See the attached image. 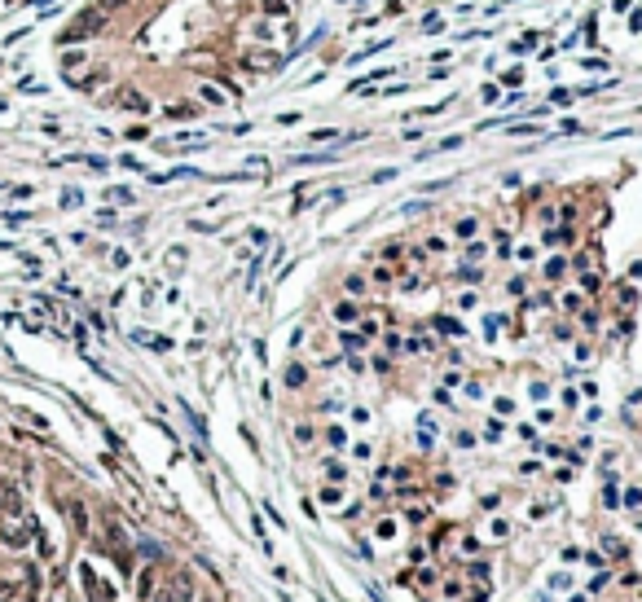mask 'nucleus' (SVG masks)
Wrapping results in <instances>:
<instances>
[{
	"label": "nucleus",
	"mask_w": 642,
	"mask_h": 602,
	"mask_svg": "<svg viewBox=\"0 0 642 602\" xmlns=\"http://www.w3.org/2000/svg\"><path fill=\"white\" fill-rule=\"evenodd\" d=\"M22 519H31L27 501H22V488L14 484V479L0 475V523H22Z\"/></svg>",
	"instance_id": "f257e3e1"
},
{
	"label": "nucleus",
	"mask_w": 642,
	"mask_h": 602,
	"mask_svg": "<svg viewBox=\"0 0 642 602\" xmlns=\"http://www.w3.org/2000/svg\"><path fill=\"white\" fill-rule=\"evenodd\" d=\"M146 602H194V585H189L185 572H176V576H168V581L154 585Z\"/></svg>",
	"instance_id": "f03ea898"
},
{
	"label": "nucleus",
	"mask_w": 642,
	"mask_h": 602,
	"mask_svg": "<svg viewBox=\"0 0 642 602\" xmlns=\"http://www.w3.org/2000/svg\"><path fill=\"white\" fill-rule=\"evenodd\" d=\"M101 27H106V9L97 5V9H84V14L75 18V27H66L57 40H62V44H75V40H84V35H97Z\"/></svg>",
	"instance_id": "7ed1b4c3"
},
{
	"label": "nucleus",
	"mask_w": 642,
	"mask_h": 602,
	"mask_svg": "<svg viewBox=\"0 0 642 602\" xmlns=\"http://www.w3.org/2000/svg\"><path fill=\"white\" fill-rule=\"evenodd\" d=\"M198 97H203L207 106H224V101H233V97H237V88H220V84H198Z\"/></svg>",
	"instance_id": "20e7f679"
},
{
	"label": "nucleus",
	"mask_w": 642,
	"mask_h": 602,
	"mask_svg": "<svg viewBox=\"0 0 642 602\" xmlns=\"http://www.w3.org/2000/svg\"><path fill=\"white\" fill-rule=\"evenodd\" d=\"M335 321H339V326H356V321H361V304H356V299L335 304Z\"/></svg>",
	"instance_id": "39448f33"
},
{
	"label": "nucleus",
	"mask_w": 642,
	"mask_h": 602,
	"mask_svg": "<svg viewBox=\"0 0 642 602\" xmlns=\"http://www.w3.org/2000/svg\"><path fill=\"white\" fill-rule=\"evenodd\" d=\"M356 330H361V339H365V343H374V339H378V330H383V317H378V312H370V317H365V312H361Z\"/></svg>",
	"instance_id": "423d86ee"
},
{
	"label": "nucleus",
	"mask_w": 642,
	"mask_h": 602,
	"mask_svg": "<svg viewBox=\"0 0 642 602\" xmlns=\"http://www.w3.org/2000/svg\"><path fill=\"white\" fill-rule=\"evenodd\" d=\"M282 382H286L291 391H295V387H304V382H308V369L300 365V360H291V365L282 369Z\"/></svg>",
	"instance_id": "0eeeda50"
},
{
	"label": "nucleus",
	"mask_w": 642,
	"mask_h": 602,
	"mask_svg": "<svg viewBox=\"0 0 642 602\" xmlns=\"http://www.w3.org/2000/svg\"><path fill=\"white\" fill-rule=\"evenodd\" d=\"M383 49H391V40H374V44H365L361 53H352V62H348V66H365V57H374V53H383Z\"/></svg>",
	"instance_id": "6e6552de"
},
{
	"label": "nucleus",
	"mask_w": 642,
	"mask_h": 602,
	"mask_svg": "<svg viewBox=\"0 0 642 602\" xmlns=\"http://www.w3.org/2000/svg\"><path fill=\"white\" fill-rule=\"evenodd\" d=\"M454 233L462 237V242H471V237H480V220H475V215H467V220L454 224Z\"/></svg>",
	"instance_id": "1a4fd4ad"
},
{
	"label": "nucleus",
	"mask_w": 642,
	"mask_h": 602,
	"mask_svg": "<svg viewBox=\"0 0 642 602\" xmlns=\"http://www.w3.org/2000/svg\"><path fill=\"white\" fill-rule=\"evenodd\" d=\"M541 242H545V246H563V242H572V229H567V224H563V229H545Z\"/></svg>",
	"instance_id": "9d476101"
},
{
	"label": "nucleus",
	"mask_w": 642,
	"mask_h": 602,
	"mask_svg": "<svg viewBox=\"0 0 642 602\" xmlns=\"http://www.w3.org/2000/svg\"><path fill=\"white\" fill-rule=\"evenodd\" d=\"M308 163H335V150H317V154H295V167H308Z\"/></svg>",
	"instance_id": "9b49d317"
},
{
	"label": "nucleus",
	"mask_w": 642,
	"mask_h": 602,
	"mask_svg": "<svg viewBox=\"0 0 642 602\" xmlns=\"http://www.w3.org/2000/svg\"><path fill=\"white\" fill-rule=\"evenodd\" d=\"M567 273V260L563 255H554V260H545V282H558V277Z\"/></svg>",
	"instance_id": "f8f14e48"
},
{
	"label": "nucleus",
	"mask_w": 642,
	"mask_h": 602,
	"mask_svg": "<svg viewBox=\"0 0 642 602\" xmlns=\"http://www.w3.org/2000/svg\"><path fill=\"white\" fill-rule=\"evenodd\" d=\"M603 505H607V510H616V505H621V488H616V475L607 479V484H603Z\"/></svg>",
	"instance_id": "ddd939ff"
},
{
	"label": "nucleus",
	"mask_w": 642,
	"mask_h": 602,
	"mask_svg": "<svg viewBox=\"0 0 642 602\" xmlns=\"http://www.w3.org/2000/svg\"><path fill=\"white\" fill-rule=\"evenodd\" d=\"M321 505H343V484H326V488H321Z\"/></svg>",
	"instance_id": "4468645a"
},
{
	"label": "nucleus",
	"mask_w": 642,
	"mask_h": 602,
	"mask_svg": "<svg viewBox=\"0 0 642 602\" xmlns=\"http://www.w3.org/2000/svg\"><path fill=\"white\" fill-rule=\"evenodd\" d=\"M370 282H374V286H391V282H396V269H387V264H378V269L370 273Z\"/></svg>",
	"instance_id": "2eb2a0df"
},
{
	"label": "nucleus",
	"mask_w": 642,
	"mask_h": 602,
	"mask_svg": "<svg viewBox=\"0 0 642 602\" xmlns=\"http://www.w3.org/2000/svg\"><path fill=\"white\" fill-rule=\"evenodd\" d=\"M326 444H330V449H343V444H348V431H343L339 423H335V427H326Z\"/></svg>",
	"instance_id": "dca6fc26"
},
{
	"label": "nucleus",
	"mask_w": 642,
	"mask_h": 602,
	"mask_svg": "<svg viewBox=\"0 0 642 602\" xmlns=\"http://www.w3.org/2000/svg\"><path fill=\"white\" fill-rule=\"evenodd\" d=\"M348 471H343V462H326V484H343Z\"/></svg>",
	"instance_id": "f3484780"
},
{
	"label": "nucleus",
	"mask_w": 642,
	"mask_h": 602,
	"mask_svg": "<svg viewBox=\"0 0 642 602\" xmlns=\"http://www.w3.org/2000/svg\"><path fill=\"white\" fill-rule=\"evenodd\" d=\"M154 585H159V581H154V572L146 567V572H141V581H137V594H141V602L150 598V589H154Z\"/></svg>",
	"instance_id": "a211bd4d"
},
{
	"label": "nucleus",
	"mask_w": 642,
	"mask_h": 602,
	"mask_svg": "<svg viewBox=\"0 0 642 602\" xmlns=\"http://www.w3.org/2000/svg\"><path fill=\"white\" fill-rule=\"evenodd\" d=\"M581 308H585V295H581V291H567V295H563V312H581Z\"/></svg>",
	"instance_id": "6ab92c4d"
},
{
	"label": "nucleus",
	"mask_w": 642,
	"mask_h": 602,
	"mask_svg": "<svg viewBox=\"0 0 642 602\" xmlns=\"http://www.w3.org/2000/svg\"><path fill=\"white\" fill-rule=\"evenodd\" d=\"M436 330H445V334H454V339H462V326L454 317H436Z\"/></svg>",
	"instance_id": "aec40b11"
},
{
	"label": "nucleus",
	"mask_w": 642,
	"mask_h": 602,
	"mask_svg": "<svg viewBox=\"0 0 642 602\" xmlns=\"http://www.w3.org/2000/svg\"><path fill=\"white\" fill-rule=\"evenodd\" d=\"M510 137H532V132H541V124H506Z\"/></svg>",
	"instance_id": "412c9836"
},
{
	"label": "nucleus",
	"mask_w": 642,
	"mask_h": 602,
	"mask_svg": "<svg viewBox=\"0 0 642 602\" xmlns=\"http://www.w3.org/2000/svg\"><path fill=\"white\" fill-rule=\"evenodd\" d=\"M70 519H75V527H79V532H88V510H84V505H79V501L70 505Z\"/></svg>",
	"instance_id": "4be33fe9"
},
{
	"label": "nucleus",
	"mask_w": 642,
	"mask_h": 602,
	"mask_svg": "<svg viewBox=\"0 0 642 602\" xmlns=\"http://www.w3.org/2000/svg\"><path fill=\"white\" fill-rule=\"evenodd\" d=\"M422 31H427V35H440V31H445V22H440V14H427V18H422Z\"/></svg>",
	"instance_id": "5701e85b"
},
{
	"label": "nucleus",
	"mask_w": 642,
	"mask_h": 602,
	"mask_svg": "<svg viewBox=\"0 0 642 602\" xmlns=\"http://www.w3.org/2000/svg\"><path fill=\"white\" fill-rule=\"evenodd\" d=\"M458 277H462V282H480L484 273H480V264H462V269H458Z\"/></svg>",
	"instance_id": "b1692460"
},
{
	"label": "nucleus",
	"mask_w": 642,
	"mask_h": 602,
	"mask_svg": "<svg viewBox=\"0 0 642 602\" xmlns=\"http://www.w3.org/2000/svg\"><path fill=\"white\" fill-rule=\"evenodd\" d=\"M484 106H497L502 101V88H497V84H484V97H480Z\"/></svg>",
	"instance_id": "393cba45"
},
{
	"label": "nucleus",
	"mask_w": 642,
	"mask_h": 602,
	"mask_svg": "<svg viewBox=\"0 0 642 602\" xmlns=\"http://www.w3.org/2000/svg\"><path fill=\"white\" fill-rule=\"evenodd\" d=\"M343 286H348V295H361V291H365V286H370V282H365L361 273H352V277H348V282H343Z\"/></svg>",
	"instance_id": "a878e982"
},
{
	"label": "nucleus",
	"mask_w": 642,
	"mask_h": 602,
	"mask_svg": "<svg viewBox=\"0 0 642 602\" xmlns=\"http://www.w3.org/2000/svg\"><path fill=\"white\" fill-rule=\"evenodd\" d=\"M493 414L510 418V414H515V400H506V396H497V400H493Z\"/></svg>",
	"instance_id": "bb28decb"
},
{
	"label": "nucleus",
	"mask_w": 642,
	"mask_h": 602,
	"mask_svg": "<svg viewBox=\"0 0 642 602\" xmlns=\"http://www.w3.org/2000/svg\"><path fill=\"white\" fill-rule=\"evenodd\" d=\"M79 202H84V194H79V189H62V207H66V211L79 207Z\"/></svg>",
	"instance_id": "cd10ccee"
},
{
	"label": "nucleus",
	"mask_w": 642,
	"mask_h": 602,
	"mask_svg": "<svg viewBox=\"0 0 642 602\" xmlns=\"http://www.w3.org/2000/svg\"><path fill=\"white\" fill-rule=\"evenodd\" d=\"M576 66H581V70H607L612 62H603V57H581Z\"/></svg>",
	"instance_id": "c85d7f7f"
},
{
	"label": "nucleus",
	"mask_w": 642,
	"mask_h": 602,
	"mask_svg": "<svg viewBox=\"0 0 642 602\" xmlns=\"http://www.w3.org/2000/svg\"><path fill=\"white\" fill-rule=\"evenodd\" d=\"M458 550L467 554V559H475V554H480V541H475V536H462V545H458Z\"/></svg>",
	"instance_id": "c756f323"
},
{
	"label": "nucleus",
	"mask_w": 642,
	"mask_h": 602,
	"mask_svg": "<svg viewBox=\"0 0 642 602\" xmlns=\"http://www.w3.org/2000/svg\"><path fill=\"white\" fill-rule=\"evenodd\" d=\"M462 141H467V137H445V141H436V146H431V154H436V150H458Z\"/></svg>",
	"instance_id": "7c9ffc66"
},
{
	"label": "nucleus",
	"mask_w": 642,
	"mask_h": 602,
	"mask_svg": "<svg viewBox=\"0 0 642 602\" xmlns=\"http://www.w3.org/2000/svg\"><path fill=\"white\" fill-rule=\"evenodd\" d=\"M458 308H462V312H471V308H480V295H471V291H467V295H458Z\"/></svg>",
	"instance_id": "2f4dec72"
},
{
	"label": "nucleus",
	"mask_w": 642,
	"mask_h": 602,
	"mask_svg": "<svg viewBox=\"0 0 642 602\" xmlns=\"http://www.w3.org/2000/svg\"><path fill=\"white\" fill-rule=\"evenodd\" d=\"M489 532H493V541H502V536L510 532V523H506V519H493V523H489Z\"/></svg>",
	"instance_id": "473e14b6"
},
{
	"label": "nucleus",
	"mask_w": 642,
	"mask_h": 602,
	"mask_svg": "<svg viewBox=\"0 0 642 602\" xmlns=\"http://www.w3.org/2000/svg\"><path fill=\"white\" fill-rule=\"evenodd\" d=\"M124 106H128V110H137V115H146V110H150V106H146V101H141V97H137V93H128V101H124Z\"/></svg>",
	"instance_id": "72a5a7b5"
},
{
	"label": "nucleus",
	"mask_w": 642,
	"mask_h": 602,
	"mask_svg": "<svg viewBox=\"0 0 642 602\" xmlns=\"http://www.w3.org/2000/svg\"><path fill=\"white\" fill-rule=\"evenodd\" d=\"M295 440H300V444H313V427L300 423V427H295Z\"/></svg>",
	"instance_id": "f704fd0d"
},
{
	"label": "nucleus",
	"mask_w": 642,
	"mask_h": 602,
	"mask_svg": "<svg viewBox=\"0 0 642 602\" xmlns=\"http://www.w3.org/2000/svg\"><path fill=\"white\" fill-rule=\"evenodd\" d=\"M378 536H383V541L396 536V519H383V523H378Z\"/></svg>",
	"instance_id": "c9c22d12"
},
{
	"label": "nucleus",
	"mask_w": 642,
	"mask_h": 602,
	"mask_svg": "<svg viewBox=\"0 0 642 602\" xmlns=\"http://www.w3.org/2000/svg\"><path fill=\"white\" fill-rule=\"evenodd\" d=\"M445 246H449L445 237H427V255H440V251H445Z\"/></svg>",
	"instance_id": "e433bc0d"
},
{
	"label": "nucleus",
	"mask_w": 642,
	"mask_h": 602,
	"mask_svg": "<svg viewBox=\"0 0 642 602\" xmlns=\"http://www.w3.org/2000/svg\"><path fill=\"white\" fill-rule=\"evenodd\" d=\"M528 391H532V400H545V396H550V382H532Z\"/></svg>",
	"instance_id": "4c0bfd02"
},
{
	"label": "nucleus",
	"mask_w": 642,
	"mask_h": 602,
	"mask_svg": "<svg viewBox=\"0 0 642 602\" xmlns=\"http://www.w3.org/2000/svg\"><path fill=\"white\" fill-rule=\"evenodd\" d=\"M475 260H484V242H471L467 246V264H475Z\"/></svg>",
	"instance_id": "58836bf2"
},
{
	"label": "nucleus",
	"mask_w": 642,
	"mask_h": 602,
	"mask_svg": "<svg viewBox=\"0 0 642 602\" xmlns=\"http://www.w3.org/2000/svg\"><path fill=\"white\" fill-rule=\"evenodd\" d=\"M251 242L264 251V246H269V229H251Z\"/></svg>",
	"instance_id": "ea45409f"
},
{
	"label": "nucleus",
	"mask_w": 642,
	"mask_h": 602,
	"mask_svg": "<svg viewBox=\"0 0 642 602\" xmlns=\"http://www.w3.org/2000/svg\"><path fill=\"white\" fill-rule=\"evenodd\" d=\"M625 505H629V510H634V505H642V488H629V492H625Z\"/></svg>",
	"instance_id": "a19ab883"
},
{
	"label": "nucleus",
	"mask_w": 642,
	"mask_h": 602,
	"mask_svg": "<svg viewBox=\"0 0 642 602\" xmlns=\"http://www.w3.org/2000/svg\"><path fill=\"white\" fill-rule=\"evenodd\" d=\"M502 79L510 84V88H515V84H519V79H524V70H519V66H510V70H506V75H502Z\"/></svg>",
	"instance_id": "79ce46f5"
},
{
	"label": "nucleus",
	"mask_w": 642,
	"mask_h": 602,
	"mask_svg": "<svg viewBox=\"0 0 642 602\" xmlns=\"http://www.w3.org/2000/svg\"><path fill=\"white\" fill-rule=\"evenodd\" d=\"M352 457H361V462H370V457H374V449H370V444H356V449H352Z\"/></svg>",
	"instance_id": "37998d69"
},
{
	"label": "nucleus",
	"mask_w": 642,
	"mask_h": 602,
	"mask_svg": "<svg viewBox=\"0 0 642 602\" xmlns=\"http://www.w3.org/2000/svg\"><path fill=\"white\" fill-rule=\"evenodd\" d=\"M124 137H128V141H146V137H150V132H146V128H141V124H137V128H128V132H124Z\"/></svg>",
	"instance_id": "c03bdc74"
},
{
	"label": "nucleus",
	"mask_w": 642,
	"mask_h": 602,
	"mask_svg": "<svg viewBox=\"0 0 642 602\" xmlns=\"http://www.w3.org/2000/svg\"><path fill=\"white\" fill-rule=\"evenodd\" d=\"M550 97H554V106H567V101H572V93H567V88H554Z\"/></svg>",
	"instance_id": "a18cd8bd"
},
{
	"label": "nucleus",
	"mask_w": 642,
	"mask_h": 602,
	"mask_svg": "<svg viewBox=\"0 0 642 602\" xmlns=\"http://www.w3.org/2000/svg\"><path fill=\"white\" fill-rule=\"evenodd\" d=\"M497 255H510V233H497Z\"/></svg>",
	"instance_id": "49530a36"
},
{
	"label": "nucleus",
	"mask_w": 642,
	"mask_h": 602,
	"mask_svg": "<svg viewBox=\"0 0 642 602\" xmlns=\"http://www.w3.org/2000/svg\"><path fill=\"white\" fill-rule=\"evenodd\" d=\"M458 449H475V436H471V431H458Z\"/></svg>",
	"instance_id": "de8ad7c7"
},
{
	"label": "nucleus",
	"mask_w": 642,
	"mask_h": 602,
	"mask_svg": "<svg viewBox=\"0 0 642 602\" xmlns=\"http://www.w3.org/2000/svg\"><path fill=\"white\" fill-rule=\"evenodd\" d=\"M391 176H396V167H383V172H374L370 180H374V185H383V180H391Z\"/></svg>",
	"instance_id": "09e8293b"
},
{
	"label": "nucleus",
	"mask_w": 642,
	"mask_h": 602,
	"mask_svg": "<svg viewBox=\"0 0 642 602\" xmlns=\"http://www.w3.org/2000/svg\"><path fill=\"white\" fill-rule=\"evenodd\" d=\"M467 396H471V400H480V396H484V382L471 378V382H467Z\"/></svg>",
	"instance_id": "8fccbe9b"
},
{
	"label": "nucleus",
	"mask_w": 642,
	"mask_h": 602,
	"mask_svg": "<svg viewBox=\"0 0 642 602\" xmlns=\"http://www.w3.org/2000/svg\"><path fill=\"white\" fill-rule=\"evenodd\" d=\"M264 9L269 14H286V0H264Z\"/></svg>",
	"instance_id": "3c124183"
},
{
	"label": "nucleus",
	"mask_w": 642,
	"mask_h": 602,
	"mask_svg": "<svg viewBox=\"0 0 642 602\" xmlns=\"http://www.w3.org/2000/svg\"><path fill=\"white\" fill-rule=\"evenodd\" d=\"M629 31H638V35H642V14H634V9H629Z\"/></svg>",
	"instance_id": "603ef678"
},
{
	"label": "nucleus",
	"mask_w": 642,
	"mask_h": 602,
	"mask_svg": "<svg viewBox=\"0 0 642 602\" xmlns=\"http://www.w3.org/2000/svg\"><path fill=\"white\" fill-rule=\"evenodd\" d=\"M612 9H616V14H629L634 5H629V0H612Z\"/></svg>",
	"instance_id": "864d4df0"
}]
</instances>
